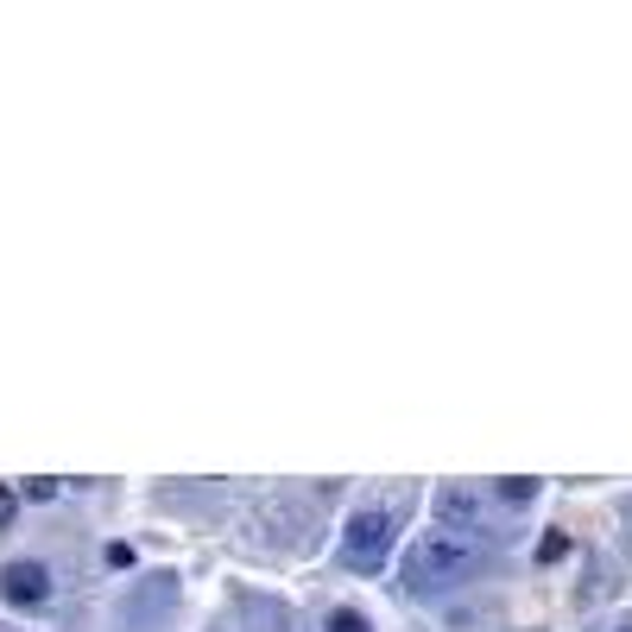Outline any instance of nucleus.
I'll return each instance as SVG.
<instances>
[{
	"label": "nucleus",
	"instance_id": "f257e3e1",
	"mask_svg": "<svg viewBox=\"0 0 632 632\" xmlns=\"http://www.w3.org/2000/svg\"><path fill=\"white\" fill-rule=\"evenodd\" d=\"M480 569V544L462 537V531H424L411 551H404V588L411 595H443L462 576Z\"/></svg>",
	"mask_w": 632,
	"mask_h": 632
},
{
	"label": "nucleus",
	"instance_id": "f03ea898",
	"mask_svg": "<svg viewBox=\"0 0 632 632\" xmlns=\"http://www.w3.org/2000/svg\"><path fill=\"white\" fill-rule=\"evenodd\" d=\"M392 537H399L392 512H354L348 531H342V563L361 569V576H374L379 563H386V551H392Z\"/></svg>",
	"mask_w": 632,
	"mask_h": 632
},
{
	"label": "nucleus",
	"instance_id": "7ed1b4c3",
	"mask_svg": "<svg viewBox=\"0 0 632 632\" xmlns=\"http://www.w3.org/2000/svg\"><path fill=\"white\" fill-rule=\"evenodd\" d=\"M0 595H7L13 607H38V601L51 595V569H45V563H7Z\"/></svg>",
	"mask_w": 632,
	"mask_h": 632
},
{
	"label": "nucleus",
	"instance_id": "20e7f679",
	"mask_svg": "<svg viewBox=\"0 0 632 632\" xmlns=\"http://www.w3.org/2000/svg\"><path fill=\"white\" fill-rule=\"evenodd\" d=\"M494 494H500L506 506H525V500H537V480H531V475H506Z\"/></svg>",
	"mask_w": 632,
	"mask_h": 632
},
{
	"label": "nucleus",
	"instance_id": "39448f33",
	"mask_svg": "<svg viewBox=\"0 0 632 632\" xmlns=\"http://www.w3.org/2000/svg\"><path fill=\"white\" fill-rule=\"evenodd\" d=\"M436 512H443V519H462V525H475V500H468L462 487H450V494L436 500Z\"/></svg>",
	"mask_w": 632,
	"mask_h": 632
},
{
	"label": "nucleus",
	"instance_id": "423d86ee",
	"mask_svg": "<svg viewBox=\"0 0 632 632\" xmlns=\"http://www.w3.org/2000/svg\"><path fill=\"white\" fill-rule=\"evenodd\" d=\"M25 500H38V506L57 500V480H51V475H32V480H25Z\"/></svg>",
	"mask_w": 632,
	"mask_h": 632
},
{
	"label": "nucleus",
	"instance_id": "0eeeda50",
	"mask_svg": "<svg viewBox=\"0 0 632 632\" xmlns=\"http://www.w3.org/2000/svg\"><path fill=\"white\" fill-rule=\"evenodd\" d=\"M329 632H367V620L354 607H342V613H329Z\"/></svg>",
	"mask_w": 632,
	"mask_h": 632
},
{
	"label": "nucleus",
	"instance_id": "6e6552de",
	"mask_svg": "<svg viewBox=\"0 0 632 632\" xmlns=\"http://www.w3.org/2000/svg\"><path fill=\"white\" fill-rule=\"evenodd\" d=\"M569 551V537H563V531H551V537H544V544H537V556H544V563H556V556Z\"/></svg>",
	"mask_w": 632,
	"mask_h": 632
},
{
	"label": "nucleus",
	"instance_id": "1a4fd4ad",
	"mask_svg": "<svg viewBox=\"0 0 632 632\" xmlns=\"http://www.w3.org/2000/svg\"><path fill=\"white\" fill-rule=\"evenodd\" d=\"M13 512H20V494H13V487H0V531L13 525Z\"/></svg>",
	"mask_w": 632,
	"mask_h": 632
}]
</instances>
